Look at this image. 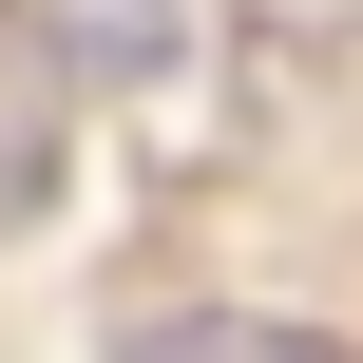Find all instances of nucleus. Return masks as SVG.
<instances>
[{
    "label": "nucleus",
    "mask_w": 363,
    "mask_h": 363,
    "mask_svg": "<svg viewBox=\"0 0 363 363\" xmlns=\"http://www.w3.org/2000/svg\"><path fill=\"white\" fill-rule=\"evenodd\" d=\"M134 363H345V345H306V325H153Z\"/></svg>",
    "instance_id": "nucleus-1"
}]
</instances>
